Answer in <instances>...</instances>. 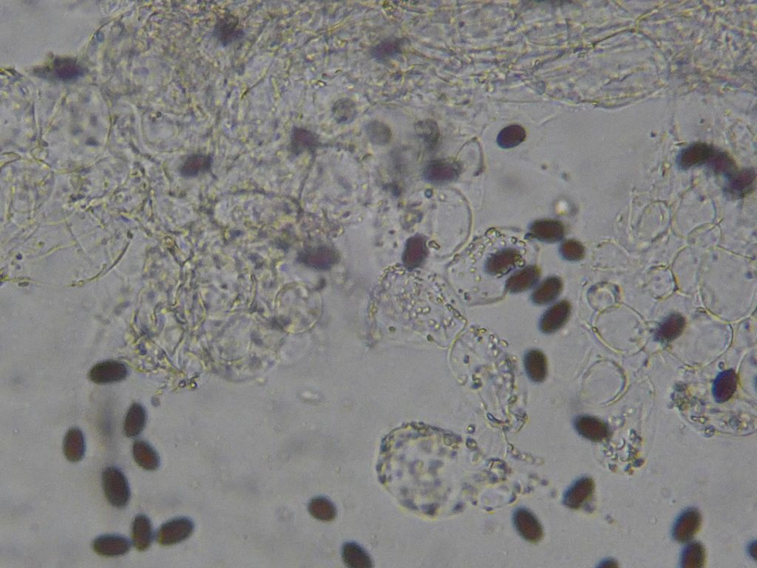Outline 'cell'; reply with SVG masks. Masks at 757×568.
Listing matches in <instances>:
<instances>
[{
	"label": "cell",
	"mask_w": 757,
	"mask_h": 568,
	"mask_svg": "<svg viewBox=\"0 0 757 568\" xmlns=\"http://www.w3.org/2000/svg\"><path fill=\"white\" fill-rule=\"evenodd\" d=\"M103 485L108 502L117 509L128 506L131 488L127 477L117 467H108L103 472Z\"/></svg>",
	"instance_id": "6da1fadb"
},
{
	"label": "cell",
	"mask_w": 757,
	"mask_h": 568,
	"mask_svg": "<svg viewBox=\"0 0 757 568\" xmlns=\"http://www.w3.org/2000/svg\"><path fill=\"white\" fill-rule=\"evenodd\" d=\"M194 528L191 519L179 517L161 525L157 532V541L163 546L180 544L192 535Z\"/></svg>",
	"instance_id": "7a4b0ae2"
},
{
	"label": "cell",
	"mask_w": 757,
	"mask_h": 568,
	"mask_svg": "<svg viewBox=\"0 0 757 568\" xmlns=\"http://www.w3.org/2000/svg\"><path fill=\"white\" fill-rule=\"evenodd\" d=\"M92 548L100 556L117 558L130 551L131 542L127 537L121 535L105 534L95 539Z\"/></svg>",
	"instance_id": "3957f363"
},
{
	"label": "cell",
	"mask_w": 757,
	"mask_h": 568,
	"mask_svg": "<svg viewBox=\"0 0 757 568\" xmlns=\"http://www.w3.org/2000/svg\"><path fill=\"white\" fill-rule=\"evenodd\" d=\"M457 163L446 159L429 162L424 169V177L428 182L445 184L455 180L460 173Z\"/></svg>",
	"instance_id": "277c9868"
},
{
	"label": "cell",
	"mask_w": 757,
	"mask_h": 568,
	"mask_svg": "<svg viewBox=\"0 0 757 568\" xmlns=\"http://www.w3.org/2000/svg\"><path fill=\"white\" fill-rule=\"evenodd\" d=\"M716 153V150L708 145L696 143L690 145L681 152L679 166L684 170L693 167L710 165Z\"/></svg>",
	"instance_id": "5b68a950"
},
{
	"label": "cell",
	"mask_w": 757,
	"mask_h": 568,
	"mask_svg": "<svg viewBox=\"0 0 757 568\" xmlns=\"http://www.w3.org/2000/svg\"><path fill=\"white\" fill-rule=\"evenodd\" d=\"M128 375L125 365L117 361H105L98 363L89 372L91 381L98 384H107L121 381Z\"/></svg>",
	"instance_id": "8992f818"
},
{
	"label": "cell",
	"mask_w": 757,
	"mask_h": 568,
	"mask_svg": "<svg viewBox=\"0 0 757 568\" xmlns=\"http://www.w3.org/2000/svg\"><path fill=\"white\" fill-rule=\"evenodd\" d=\"M299 261L307 266L318 270L330 268L337 260L335 252L326 247H310L300 252Z\"/></svg>",
	"instance_id": "52a82bcc"
},
{
	"label": "cell",
	"mask_w": 757,
	"mask_h": 568,
	"mask_svg": "<svg viewBox=\"0 0 757 568\" xmlns=\"http://www.w3.org/2000/svg\"><path fill=\"white\" fill-rule=\"evenodd\" d=\"M701 523L702 517L698 511L689 509L685 511L675 524L674 538L680 542L689 541L699 532Z\"/></svg>",
	"instance_id": "ba28073f"
},
{
	"label": "cell",
	"mask_w": 757,
	"mask_h": 568,
	"mask_svg": "<svg viewBox=\"0 0 757 568\" xmlns=\"http://www.w3.org/2000/svg\"><path fill=\"white\" fill-rule=\"evenodd\" d=\"M529 231L532 237L545 243H557L561 241L565 235L564 224L559 221L551 219L535 221Z\"/></svg>",
	"instance_id": "9c48e42d"
},
{
	"label": "cell",
	"mask_w": 757,
	"mask_h": 568,
	"mask_svg": "<svg viewBox=\"0 0 757 568\" xmlns=\"http://www.w3.org/2000/svg\"><path fill=\"white\" fill-rule=\"evenodd\" d=\"M514 524L520 535L526 540L537 542L543 536V531L536 516L526 509H519L514 514Z\"/></svg>",
	"instance_id": "30bf717a"
},
{
	"label": "cell",
	"mask_w": 757,
	"mask_h": 568,
	"mask_svg": "<svg viewBox=\"0 0 757 568\" xmlns=\"http://www.w3.org/2000/svg\"><path fill=\"white\" fill-rule=\"evenodd\" d=\"M571 306L569 302L562 300L551 307L541 318V330L546 333L556 332L570 318Z\"/></svg>",
	"instance_id": "8fae6325"
},
{
	"label": "cell",
	"mask_w": 757,
	"mask_h": 568,
	"mask_svg": "<svg viewBox=\"0 0 757 568\" xmlns=\"http://www.w3.org/2000/svg\"><path fill=\"white\" fill-rule=\"evenodd\" d=\"M594 490L595 484L592 479H580L566 492L564 503L567 507L579 509L591 498Z\"/></svg>",
	"instance_id": "7c38bea8"
},
{
	"label": "cell",
	"mask_w": 757,
	"mask_h": 568,
	"mask_svg": "<svg viewBox=\"0 0 757 568\" xmlns=\"http://www.w3.org/2000/svg\"><path fill=\"white\" fill-rule=\"evenodd\" d=\"M154 531L152 523L145 514H138L132 524V540L134 547L140 551L147 550L153 544Z\"/></svg>",
	"instance_id": "4fadbf2b"
},
{
	"label": "cell",
	"mask_w": 757,
	"mask_h": 568,
	"mask_svg": "<svg viewBox=\"0 0 757 568\" xmlns=\"http://www.w3.org/2000/svg\"><path fill=\"white\" fill-rule=\"evenodd\" d=\"M575 428L580 435L591 441H601L610 432L607 424L590 416H580L575 421Z\"/></svg>",
	"instance_id": "5bb4252c"
},
{
	"label": "cell",
	"mask_w": 757,
	"mask_h": 568,
	"mask_svg": "<svg viewBox=\"0 0 757 568\" xmlns=\"http://www.w3.org/2000/svg\"><path fill=\"white\" fill-rule=\"evenodd\" d=\"M737 375L733 370L719 374L712 388L715 400L719 403H723L733 398L737 387Z\"/></svg>",
	"instance_id": "9a60e30c"
},
{
	"label": "cell",
	"mask_w": 757,
	"mask_h": 568,
	"mask_svg": "<svg viewBox=\"0 0 757 568\" xmlns=\"http://www.w3.org/2000/svg\"><path fill=\"white\" fill-rule=\"evenodd\" d=\"M133 456L135 463L145 470L156 471L159 468L161 460L158 452L145 440L134 442Z\"/></svg>",
	"instance_id": "2e32d148"
},
{
	"label": "cell",
	"mask_w": 757,
	"mask_h": 568,
	"mask_svg": "<svg viewBox=\"0 0 757 568\" xmlns=\"http://www.w3.org/2000/svg\"><path fill=\"white\" fill-rule=\"evenodd\" d=\"M63 451L68 460L78 463L84 457L86 442L83 432L78 428H73L67 432L63 442Z\"/></svg>",
	"instance_id": "e0dca14e"
},
{
	"label": "cell",
	"mask_w": 757,
	"mask_h": 568,
	"mask_svg": "<svg viewBox=\"0 0 757 568\" xmlns=\"http://www.w3.org/2000/svg\"><path fill=\"white\" fill-rule=\"evenodd\" d=\"M540 271L535 266L525 267L515 272L507 282V289L512 293H519L533 288L538 282Z\"/></svg>",
	"instance_id": "ac0fdd59"
},
{
	"label": "cell",
	"mask_w": 757,
	"mask_h": 568,
	"mask_svg": "<svg viewBox=\"0 0 757 568\" xmlns=\"http://www.w3.org/2000/svg\"><path fill=\"white\" fill-rule=\"evenodd\" d=\"M147 423V413L145 408L138 403L133 404L128 410L124 423V432L129 438L140 436L144 431Z\"/></svg>",
	"instance_id": "d6986e66"
},
{
	"label": "cell",
	"mask_w": 757,
	"mask_h": 568,
	"mask_svg": "<svg viewBox=\"0 0 757 568\" xmlns=\"http://www.w3.org/2000/svg\"><path fill=\"white\" fill-rule=\"evenodd\" d=\"M524 367L528 377L536 383L544 381L547 374V361L538 350L529 351L524 358Z\"/></svg>",
	"instance_id": "ffe728a7"
},
{
	"label": "cell",
	"mask_w": 757,
	"mask_h": 568,
	"mask_svg": "<svg viewBox=\"0 0 757 568\" xmlns=\"http://www.w3.org/2000/svg\"><path fill=\"white\" fill-rule=\"evenodd\" d=\"M686 320L680 314H672L660 325L656 337L663 343L671 342L684 332Z\"/></svg>",
	"instance_id": "44dd1931"
},
{
	"label": "cell",
	"mask_w": 757,
	"mask_h": 568,
	"mask_svg": "<svg viewBox=\"0 0 757 568\" xmlns=\"http://www.w3.org/2000/svg\"><path fill=\"white\" fill-rule=\"evenodd\" d=\"M342 557L346 565L351 568L373 567V561L369 554L355 542H348L344 546Z\"/></svg>",
	"instance_id": "7402d4cb"
},
{
	"label": "cell",
	"mask_w": 757,
	"mask_h": 568,
	"mask_svg": "<svg viewBox=\"0 0 757 568\" xmlns=\"http://www.w3.org/2000/svg\"><path fill=\"white\" fill-rule=\"evenodd\" d=\"M562 289L561 280L557 277H550L536 289L533 294V300L539 305L549 304L558 298Z\"/></svg>",
	"instance_id": "603a6c76"
},
{
	"label": "cell",
	"mask_w": 757,
	"mask_h": 568,
	"mask_svg": "<svg viewBox=\"0 0 757 568\" xmlns=\"http://www.w3.org/2000/svg\"><path fill=\"white\" fill-rule=\"evenodd\" d=\"M212 163V159L210 156L193 154L184 161L180 173L184 178H195L200 174L209 172Z\"/></svg>",
	"instance_id": "cb8c5ba5"
},
{
	"label": "cell",
	"mask_w": 757,
	"mask_h": 568,
	"mask_svg": "<svg viewBox=\"0 0 757 568\" xmlns=\"http://www.w3.org/2000/svg\"><path fill=\"white\" fill-rule=\"evenodd\" d=\"M728 180L727 189L730 194L739 197L746 196L751 191L754 185L755 173L751 170L734 173Z\"/></svg>",
	"instance_id": "d4e9b609"
},
{
	"label": "cell",
	"mask_w": 757,
	"mask_h": 568,
	"mask_svg": "<svg viewBox=\"0 0 757 568\" xmlns=\"http://www.w3.org/2000/svg\"><path fill=\"white\" fill-rule=\"evenodd\" d=\"M426 256L425 240L420 236H415L409 239L403 258L406 266L413 268L418 267Z\"/></svg>",
	"instance_id": "484cf974"
},
{
	"label": "cell",
	"mask_w": 757,
	"mask_h": 568,
	"mask_svg": "<svg viewBox=\"0 0 757 568\" xmlns=\"http://www.w3.org/2000/svg\"><path fill=\"white\" fill-rule=\"evenodd\" d=\"M309 511L315 519L322 522H332L337 515L334 503L323 497L311 500L309 504Z\"/></svg>",
	"instance_id": "4316f807"
},
{
	"label": "cell",
	"mask_w": 757,
	"mask_h": 568,
	"mask_svg": "<svg viewBox=\"0 0 757 568\" xmlns=\"http://www.w3.org/2000/svg\"><path fill=\"white\" fill-rule=\"evenodd\" d=\"M332 116L337 123L348 124L355 119L358 115L356 105L349 99H341L332 107Z\"/></svg>",
	"instance_id": "83f0119b"
},
{
	"label": "cell",
	"mask_w": 757,
	"mask_h": 568,
	"mask_svg": "<svg viewBox=\"0 0 757 568\" xmlns=\"http://www.w3.org/2000/svg\"><path fill=\"white\" fill-rule=\"evenodd\" d=\"M525 136V131L521 126L513 124L501 131L497 143L504 149L513 148L523 143Z\"/></svg>",
	"instance_id": "f1b7e54d"
},
{
	"label": "cell",
	"mask_w": 757,
	"mask_h": 568,
	"mask_svg": "<svg viewBox=\"0 0 757 568\" xmlns=\"http://www.w3.org/2000/svg\"><path fill=\"white\" fill-rule=\"evenodd\" d=\"M705 552L703 546L698 542L689 544L684 551L681 564L683 567L695 568L704 566Z\"/></svg>",
	"instance_id": "f546056e"
},
{
	"label": "cell",
	"mask_w": 757,
	"mask_h": 568,
	"mask_svg": "<svg viewBox=\"0 0 757 568\" xmlns=\"http://www.w3.org/2000/svg\"><path fill=\"white\" fill-rule=\"evenodd\" d=\"M317 143V138L312 133L304 129H296L293 132L291 148L293 152L299 154L312 149Z\"/></svg>",
	"instance_id": "4dcf8cb0"
},
{
	"label": "cell",
	"mask_w": 757,
	"mask_h": 568,
	"mask_svg": "<svg viewBox=\"0 0 757 568\" xmlns=\"http://www.w3.org/2000/svg\"><path fill=\"white\" fill-rule=\"evenodd\" d=\"M237 22L234 17H226L217 24L216 36L223 45H229L240 36V30L237 29Z\"/></svg>",
	"instance_id": "1f68e13d"
},
{
	"label": "cell",
	"mask_w": 757,
	"mask_h": 568,
	"mask_svg": "<svg viewBox=\"0 0 757 568\" xmlns=\"http://www.w3.org/2000/svg\"><path fill=\"white\" fill-rule=\"evenodd\" d=\"M367 133L371 142L377 145L388 143L391 138L388 126L378 121H372L367 124Z\"/></svg>",
	"instance_id": "d6a6232c"
},
{
	"label": "cell",
	"mask_w": 757,
	"mask_h": 568,
	"mask_svg": "<svg viewBox=\"0 0 757 568\" xmlns=\"http://www.w3.org/2000/svg\"><path fill=\"white\" fill-rule=\"evenodd\" d=\"M416 134L428 144H435L439 138L438 124L432 119L420 121L415 125Z\"/></svg>",
	"instance_id": "836d02e7"
},
{
	"label": "cell",
	"mask_w": 757,
	"mask_h": 568,
	"mask_svg": "<svg viewBox=\"0 0 757 568\" xmlns=\"http://www.w3.org/2000/svg\"><path fill=\"white\" fill-rule=\"evenodd\" d=\"M57 77L63 80H71L80 77L82 70L77 63L69 59H60L54 66Z\"/></svg>",
	"instance_id": "e575fe53"
},
{
	"label": "cell",
	"mask_w": 757,
	"mask_h": 568,
	"mask_svg": "<svg viewBox=\"0 0 757 568\" xmlns=\"http://www.w3.org/2000/svg\"><path fill=\"white\" fill-rule=\"evenodd\" d=\"M560 254L567 261H577L583 259L585 249L584 246L575 240H568L561 245Z\"/></svg>",
	"instance_id": "d590c367"
},
{
	"label": "cell",
	"mask_w": 757,
	"mask_h": 568,
	"mask_svg": "<svg viewBox=\"0 0 757 568\" xmlns=\"http://www.w3.org/2000/svg\"><path fill=\"white\" fill-rule=\"evenodd\" d=\"M396 44L394 43H383L376 48L375 54L377 57L385 58L394 54L397 50Z\"/></svg>",
	"instance_id": "8d00e7d4"
}]
</instances>
